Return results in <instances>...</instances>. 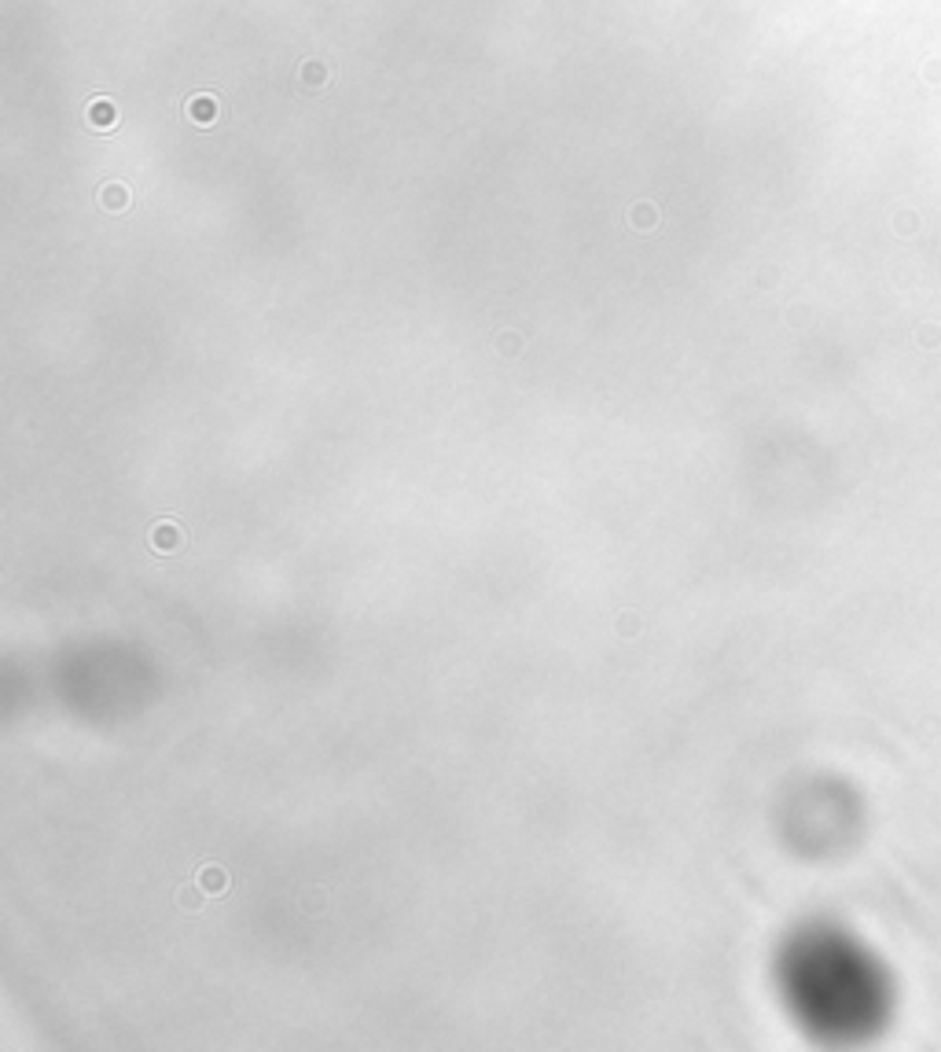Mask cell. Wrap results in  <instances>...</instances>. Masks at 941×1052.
<instances>
[{"mask_svg":"<svg viewBox=\"0 0 941 1052\" xmlns=\"http://www.w3.org/2000/svg\"><path fill=\"white\" fill-rule=\"evenodd\" d=\"M89 122H92L96 129H115V126H118V110H115V103L103 100V96H96V100L89 103Z\"/></svg>","mask_w":941,"mask_h":1052,"instance_id":"2","label":"cell"},{"mask_svg":"<svg viewBox=\"0 0 941 1052\" xmlns=\"http://www.w3.org/2000/svg\"><path fill=\"white\" fill-rule=\"evenodd\" d=\"M129 203V195H126V188L122 185H110V188H103V206L107 210H122Z\"/></svg>","mask_w":941,"mask_h":1052,"instance_id":"3","label":"cell"},{"mask_svg":"<svg viewBox=\"0 0 941 1052\" xmlns=\"http://www.w3.org/2000/svg\"><path fill=\"white\" fill-rule=\"evenodd\" d=\"M302 81H309V85H324V81H327V71H324L320 63H306V67H302Z\"/></svg>","mask_w":941,"mask_h":1052,"instance_id":"4","label":"cell"},{"mask_svg":"<svg viewBox=\"0 0 941 1052\" xmlns=\"http://www.w3.org/2000/svg\"><path fill=\"white\" fill-rule=\"evenodd\" d=\"M184 110H188V118L195 122V126H213L217 122V115H221V103H217V96H210V92H199V96H192L188 103H184Z\"/></svg>","mask_w":941,"mask_h":1052,"instance_id":"1","label":"cell"}]
</instances>
